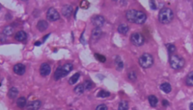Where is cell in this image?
Listing matches in <instances>:
<instances>
[{"mask_svg":"<svg viewBox=\"0 0 193 110\" xmlns=\"http://www.w3.org/2000/svg\"><path fill=\"white\" fill-rule=\"evenodd\" d=\"M128 78L132 81H136L137 79V74L135 72H130L128 74Z\"/></svg>","mask_w":193,"mask_h":110,"instance_id":"30","label":"cell"},{"mask_svg":"<svg viewBox=\"0 0 193 110\" xmlns=\"http://www.w3.org/2000/svg\"><path fill=\"white\" fill-rule=\"evenodd\" d=\"M72 69L73 66L71 63H66L62 66H59L54 74V79L55 81H59L61 78L65 77L72 70Z\"/></svg>","mask_w":193,"mask_h":110,"instance_id":"2","label":"cell"},{"mask_svg":"<svg viewBox=\"0 0 193 110\" xmlns=\"http://www.w3.org/2000/svg\"><path fill=\"white\" fill-rule=\"evenodd\" d=\"M166 47H167V49H168V51L169 52L170 55H173L174 52H175V50H176V47L173 44H170V43H168V44H166Z\"/></svg>","mask_w":193,"mask_h":110,"instance_id":"27","label":"cell"},{"mask_svg":"<svg viewBox=\"0 0 193 110\" xmlns=\"http://www.w3.org/2000/svg\"><path fill=\"white\" fill-rule=\"evenodd\" d=\"M18 90L16 88H14L13 87V88H10L9 91H8V97L11 99H15L17 97V95H18Z\"/></svg>","mask_w":193,"mask_h":110,"instance_id":"19","label":"cell"},{"mask_svg":"<svg viewBox=\"0 0 193 110\" xmlns=\"http://www.w3.org/2000/svg\"><path fill=\"white\" fill-rule=\"evenodd\" d=\"M35 45H41V43H40V42H36L35 43Z\"/></svg>","mask_w":193,"mask_h":110,"instance_id":"37","label":"cell"},{"mask_svg":"<svg viewBox=\"0 0 193 110\" xmlns=\"http://www.w3.org/2000/svg\"><path fill=\"white\" fill-rule=\"evenodd\" d=\"M91 21L93 25L96 26V28H101L102 26H104V23H105V19L104 18L103 16H101V15L94 16L92 18Z\"/></svg>","mask_w":193,"mask_h":110,"instance_id":"8","label":"cell"},{"mask_svg":"<svg viewBox=\"0 0 193 110\" xmlns=\"http://www.w3.org/2000/svg\"></svg>","mask_w":193,"mask_h":110,"instance_id":"38","label":"cell"},{"mask_svg":"<svg viewBox=\"0 0 193 110\" xmlns=\"http://www.w3.org/2000/svg\"><path fill=\"white\" fill-rule=\"evenodd\" d=\"M13 32H14V28L11 26H7L3 30V34L6 36L12 35Z\"/></svg>","mask_w":193,"mask_h":110,"instance_id":"20","label":"cell"},{"mask_svg":"<svg viewBox=\"0 0 193 110\" xmlns=\"http://www.w3.org/2000/svg\"><path fill=\"white\" fill-rule=\"evenodd\" d=\"M126 17L129 22L137 24H143L147 19L146 15L144 12L136 10H128L126 13Z\"/></svg>","mask_w":193,"mask_h":110,"instance_id":"1","label":"cell"},{"mask_svg":"<svg viewBox=\"0 0 193 110\" xmlns=\"http://www.w3.org/2000/svg\"><path fill=\"white\" fill-rule=\"evenodd\" d=\"M102 30L100 28H95L93 30L91 34V39L93 42H96L102 36Z\"/></svg>","mask_w":193,"mask_h":110,"instance_id":"9","label":"cell"},{"mask_svg":"<svg viewBox=\"0 0 193 110\" xmlns=\"http://www.w3.org/2000/svg\"><path fill=\"white\" fill-rule=\"evenodd\" d=\"M41 103L40 101H31L27 105V109L28 110H38L41 107Z\"/></svg>","mask_w":193,"mask_h":110,"instance_id":"12","label":"cell"},{"mask_svg":"<svg viewBox=\"0 0 193 110\" xmlns=\"http://www.w3.org/2000/svg\"><path fill=\"white\" fill-rule=\"evenodd\" d=\"M162 104H163V106H168V105H169V103L168 102V101H166V100H163L162 101Z\"/></svg>","mask_w":193,"mask_h":110,"instance_id":"35","label":"cell"},{"mask_svg":"<svg viewBox=\"0 0 193 110\" xmlns=\"http://www.w3.org/2000/svg\"><path fill=\"white\" fill-rule=\"evenodd\" d=\"M139 63L141 67L145 69L150 67L154 63V59L152 56L148 53H144L140 57Z\"/></svg>","mask_w":193,"mask_h":110,"instance_id":"5","label":"cell"},{"mask_svg":"<svg viewBox=\"0 0 193 110\" xmlns=\"http://www.w3.org/2000/svg\"><path fill=\"white\" fill-rule=\"evenodd\" d=\"M26 105V99L24 97H20L17 100V105L19 107L23 108Z\"/></svg>","mask_w":193,"mask_h":110,"instance_id":"23","label":"cell"},{"mask_svg":"<svg viewBox=\"0 0 193 110\" xmlns=\"http://www.w3.org/2000/svg\"><path fill=\"white\" fill-rule=\"evenodd\" d=\"M84 90H85V88H84V86H83V85L79 84V85H78L77 86L75 87V88H74V92H75L77 94H81L83 93Z\"/></svg>","mask_w":193,"mask_h":110,"instance_id":"26","label":"cell"},{"mask_svg":"<svg viewBox=\"0 0 193 110\" xmlns=\"http://www.w3.org/2000/svg\"><path fill=\"white\" fill-rule=\"evenodd\" d=\"M186 84L189 86H193V71L190 72L186 77Z\"/></svg>","mask_w":193,"mask_h":110,"instance_id":"25","label":"cell"},{"mask_svg":"<svg viewBox=\"0 0 193 110\" xmlns=\"http://www.w3.org/2000/svg\"><path fill=\"white\" fill-rule=\"evenodd\" d=\"M173 11L169 8H163L159 13V21L161 24H169L173 21Z\"/></svg>","mask_w":193,"mask_h":110,"instance_id":"3","label":"cell"},{"mask_svg":"<svg viewBox=\"0 0 193 110\" xmlns=\"http://www.w3.org/2000/svg\"><path fill=\"white\" fill-rule=\"evenodd\" d=\"M72 13V7L70 5H65L62 9V13L65 17H69Z\"/></svg>","mask_w":193,"mask_h":110,"instance_id":"13","label":"cell"},{"mask_svg":"<svg viewBox=\"0 0 193 110\" xmlns=\"http://www.w3.org/2000/svg\"><path fill=\"white\" fill-rule=\"evenodd\" d=\"M48 22H46L44 20H41L37 23V28L39 30L40 32H43L46 30L48 28Z\"/></svg>","mask_w":193,"mask_h":110,"instance_id":"14","label":"cell"},{"mask_svg":"<svg viewBox=\"0 0 193 110\" xmlns=\"http://www.w3.org/2000/svg\"><path fill=\"white\" fill-rule=\"evenodd\" d=\"M160 89L166 94H168L171 92L172 87L168 83H163L160 85Z\"/></svg>","mask_w":193,"mask_h":110,"instance_id":"17","label":"cell"},{"mask_svg":"<svg viewBox=\"0 0 193 110\" xmlns=\"http://www.w3.org/2000/svg\"><path fill=\"white\" fill-rule=\"evenodd\" d=\"M46 17L50 22H55V21L60 20V15L55 8H50L47 11Z\"/></svg>","mask_w":193,"mask_h":110,"instance_id":"7","label":"cell"},{"mask_svg":"<svg viewBox=\"0 0 193 110\" xmlns=\"http://www.w3.org/2000/svg\"><path fill=\"white\" fill-rule=\"evenodd\" d=\"M110 96V92H106V91L104 90H101L100 92H99L98 94H97V97H101V98H106Z\"/></svg>","mask_w":193,"mask_h":110,"instance_id":"28","label":"cell"},{"mask_svg":"<svg viewBox=\"0 0 193 110\" xmlns=\"http://www.w3.org/2000/svg\"><path fill=\"white\" fill-rule=\"evenodd\" d=\"M80 77V74L79 73H75L72 76V77L70 78V79L68 80V83L70 85H74L77 83L78 80Z\"/></svg>","mask_w":193,"mask_h":110,"instance_id":"22","label":"cell"},{"mask_svg":"<svg viewBox=\"0 0 193 110\" xmlns=\"http://www.w3.org/2000/svg\"><path fill=\"white\" fill-rule=\"evenodd\" d=\"M148 101H149V103H150V105H151V107H156V105H157L158 103L157 98H156L155 96H153V95L149 96Z\"/></svg>","mask_w":193,"mask_h":110,"instance_id":"21","label":"cell"},{"mask_svg":"<svg viewBox=\"0 0 193 110\" xmlns=\"http://www.w3.org/2000/svg\"><path fill=\"white\" fill-rule=\"evenodd\" d=\"M190 110H193V103H191L190 105Z\"/></svg>","mask_w":193,"mask_h":110,"instance_id":"36","label":"cell"},{"mask_svg":"<svg viewBox=\"0 0 193 110\" xmlns=\"http://www.w3.org/2000/svg\"><path fill=\"white\" fill-rule=\"evenodd\" d=\"M13 71L15 74L22 76V75L24 74V73H25L26 67H25V65H23V64L17 63L14 66Z\"/></svg>","mask_w":193,"mask_h":110,"instance_id":"11","label":"cell"},{"mask_svg":"<svg viewBox=\"0 0 193 110\" xmlns=\"http://www.w3.org/2000/svg\"><path fill=\"white\" fill-rule=\"evenodd\" d=\"M95 58H96L97 60L100 62L104 63V62H106V59L105 57H104V56L102 55H99V54H95Z\"/></svg>","mask_w":193,"mask_h":110,"instance_id":"31","label":"cell"},{"mask_svg":"<svg viewBox=\"0 0 193 110\" xmlns=\"http://www.w3.org/2000/svg\"><path fill=\"white\" fill-rule=\"evenodd\" d=\"M50 72H51V68H50V66L48 65V63H43L40 66V69H39V72L40 74L42 76H46L50 74Z\"/></svg>","mask_w":193,"mask_h":110,"instance_id":"10","label":"cell"},{"mask_svg":"<svg viewBox=\"0 0 193 110\" xmlns=\"http://www.w3.org/2000/svg\"><path fill=\"white\" fill-rule=\"evenodd\" d=\"M27 34L24 31H19L15 34V39L18 41H24L26 39Z\"/></svg>","mask_w":193,"mask_h":110,"instance_id":"15","label":"cell"},{"mask_svg":"<svg viewBox=\"0 0 193 110\" xmlns=\"http://www.w3.org/2000/svg\"><path fill=\"white\" fill-rule=\"evenodd\" d=\"M114 64H115V67L116 70L118 71L122 70L123 67V63L122 60L120 59L119 57H116L114 61Z\"/></svg>","mask_w":193,"mask_h":110,"instance_id":"18","label":"cell"},{"mask_svg":"<svg viewBox=\"0 0 193 110\" xmlns=\"http://www.w3.org/2000/svg\"><path fill=\"white\" fill-rule=\"evenodd\" d=\"M118 32L121 34H126L127 32L129 30V28L128 26L125 24H121L118 26Z\"/></svg>","mask_w":193,"mask_h":110,"instance_id":"16","label":"cell"},{"mask_svg":"<svg viewBox=\"0 0 193 110\" xmlns=\"http://www.w3.org/2000/svg\"><path fill=\"white\" fill-rule=\"evenodd\" d=\"M81 7L82 8H88L89 7V3L86 1H83L81 2Z\"/></svg>","mask_w":193,"mask_h":110,"instance_id":"33","label":"cell"},{"mask_svg":"<svg viewBox=\"0 0 193 110\" xmlns=\"http://www.w3.org/2000/svg\"><path fill=\"white\" fill-rule=\"evenodd\" d=\"M96 110H108V107L105 104H101L97 106Z\"/></svg>","mask_w":193,"mask_h":110,"instance_id":"32","label":"cell"},{"mask_svg":"<svg viewBox=\"0 0 193 110\" xmlns=\"http://www.w3.org/2000/svg\"><path fill=\"white\" fill-rule=\"evenodd\" d=\"M83 86H84L85 90H90L93 88V83L90 81H86L83 83Z\"/></svg>","mask_w":193,"mask_h":110,"instance_id":"29","label":"cell"},{"mask_svg":"<svg viewBox=\"0 0 193 110\" xmlns=\"http://www.w3.org/2000/svg\"><path fill=\"white\" fill-rule=\"evenodd\" d=\"M128 103L126 101H122L120 102L119 105V107H118V110H128Z\"/></svg>","mask_w":193,"mask_h":110,"instance_id":"24","label":"cell"},{"mask_svg":"<svg viewBox=\"0 0 193 110\" xmlns=\"http://www.w3.org/2000/svg\"><path fill=\"white\" fill-rule=\"evenodd\" d=\"M130 41L135 46H142L144 43V36L140 32L133 33L130 37Z\"/></svg>","mask_w":193,"mask_h":110,"instance_id":"6","label":"cell"},{"mask_svg":"<svg viewBox=\"0 0 193 110\" xmlns=\"http://www.w3.org/2000/svg\"><path fill=\"white\" fill-rule=\"evenodd\" d=\"M170 65L174 70H180L185 65V60L179 55H172L170 57Z\"/></svg>","mask_w":193,"mask_h":110,"instance_id":"4","label":"cell"},{"mask_svg":"<svg viewBox=\"0 0 193 110\" xmlns=\"http://www.w3.org/2000/svg\"><path fill=\"white\" fill-rule=\"evenodd\" d=\"M149 4H150V7L151 8V9H152V10H156V3L154 1H149Z\"/></svg>","mask_w":193,"mask_h":110,"instance_id":"34","label":"cell"}]
</instances>
